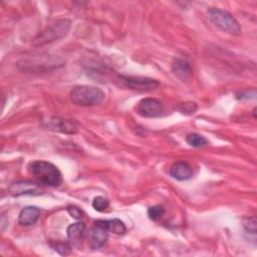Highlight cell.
<instances>
[{"instance_id":"obj_6","label":"cell","mask_w":257,"mask_h":257,"mask_svg":"<svg viewBox=\"0 0 257 257\" xmlns=\"http://www.w3.org/2000/svg\"><path fill=\"white\" fill-rule=\"evenodd\" d=\"M137 112L144 117H159L164 113L163 103L153 97H145L137 104Z\"/></svg>"},{"instance_id":"obj_13","label":"cell","mask_w":257,"mask_h":257,"mask_svg":"<svg viewBox=\"0 0 257 257\" xmlns=\"http://www.w3.org/2000/svg\"><path fill=\"white\" fill-rule=\"evenodd\" d=\"M84 232H85V225L82 222H76V223L70 224L66 229L67 238L69 242L73 245H77L82 241Z\"/></svg>"},{"instance_id":"obj_21","label":"cell","mask_w":257,"mask_h":257,"mask_svg":"<svg viewBox=\"0 0 257 257\" xmlns=\"http://www.w3.org/2000/svg\"><path fill=\"white\" fill-rule=\"evenodd\" d=\"M67 213L74 219H81L82 218V212L80 209H78L75 206H68L67 207Z\"/></svg>"},{"instance_id":"obj_11","label":"cell","mask_w":257,"mask_h":257,"mask_svg":"<svg viewBox=\"0 0 257 257\" xmlns=\"http://www.w3.org/2000/svg\"><path fill=\"white\" fill-rule=\"evenodd\" d=\"M172 70L177 77L186 81L192 76V67L190 63L183 58H176L172 62Z\"/></svg>"},{"instance_id":"obj_20","label":"cell","mask_w":257,"mask_h":257,"mask_svg":"<svg viewBox=\"0 0 257 257\" xmlns=\"http://www.w3.org/2000/svg\"><path fill=\"white\" fill-rule=\"evenodd\" d=\"M243 226L247 233H251L253 235L256 234V218L254 216L244 219Z\"/></svg>"},{"instance_id":"obj_3","label":"cell","mask_w":257,"mask_h":257,"mask_svg":"<svg viewBox=\"0 0 257 257\" xmlns=\"http://www.w3.org/2000/svg\"><path fill=\"white\" fill-rule=\"evenodd\" d=\"M207 13L212 23L221 30L233 35L241 34V27L239 22L228 11L216 7H211L208 9Z\"/></svg>"},{"instance_id":"obj_7","label":"cell","mask_w":257,"mask_h":257,"mask_svg":"<svg viewBox=\"0 0 257 257\" xmlns=\"http://www.w3.org/2000/svg\"><path fill=\"white\" fill-rule=\"evenodd\" d=\"M108 239V230L105 220H97L90 230V246L92 249L102 247Z\"/></svg>"},{"instance_id":"obj_5","label":"cell","mask_w":257,"mask_h":257,"mask_svg":"<svg viewBox=\"0 0 257 257\" xmlns=\"http://www.w3.org/2000/svg\"><path fill=\"white\" fill-rule=\"evenodd\" d=\"M118 81L122 86L133 90H138V91L154 90L160 84L159 81L154 78L143 77V76L118 75Z\"/></svg>"},{"instance_id":"obj_8","label":"cell","mask_w":257,"mask_h":257,"mask_svg":"<svg viewBox=\"0 0 257 257\" xmlns=\"http://www.w3.org/2000/svg\"><path fill=\"white\" fill-rule=\"evenodd\" d=\"M47 127L52 131H57L64 134H75L78 132V125L69 119H63L54 117L48 120Z\"/></svg>"},{"instance_id":"obj_12","label":"cell","mask_w":257,"mask_h":257,"mask_svg":"<svg viewBox=\"0 0 257 257\" xmlns=\"http://www.w3.org/2000/svg\"><path fill=\"white\" fill-rule=\"evenodd\" d=\"M9 191L14 196L31 195L39 192V187L37 184L31 182H16L11 184V186L9 187Z\"/></svg>"},{"instance_id":"obj_14","label":"cell","mask_w":257,"mask_h":257,"mask_svg":"<svg viewBox=\"0 0 257 257\" xmlns=\"http://www.w3.org/2000/svg\"><path fill=\"white\" fill-rule=\"evenodd\" d=\"M105 224L107 227L108 232H112L116 235H121L126 231L125 225L119 219H112V220H105Z\"/></svg>"},{"instance_id":"obj_19","label":"cell","mask_w":257,"mask_h":257,"mask_svg":"<svg viewBox=\"0 0 257 257\" xmlns=\"http://www.w3.org/2000/svg\"><path fill=\"white\" fill-rule=\"evenodd\" d=\"M52 247L55 251H57L60 255H66L70 251V244L63 241H56L54 244H52Z\"/></svg>"},{"instance_id":"obj_9","label":"cell","mask_w":257,"mask_h":257,"mask_svg":"<svg viewBox=\"0 0 257 257\" xmlns=\"http://www.w3.org/2000/svg\"><path fill=\"white\" fill-rule=\"evenodd\" d=\"M40 216V209L35 206H27L23 208L18 216V222L20 225L28 227L34 225Z\"/></svg>"},{"instance_id":"obj_4","label":"cell","mask_w":257,"mask_h":257,"mask_svg":"<svg viewBox=\"0 0 257 257\" xmlns=\"http://www.w3.org/2000/svg\"><path fill=\"white\" fill-rule=\"evenodd\" d=\"M69 28H70V20L68 19L56 20L54 23H52V25L48 26L42 32H40L32 40V44L34 46H42L44 44L60 39L67 34Z\"/></svg>"},{"instance_id":"obj_1","label":"cell","mask_w":257,"mask_h":257,"mask_svg":"<svg viewBox=\"0 0 257 257\" xmlns=\"http://www.w3.org/2000/svg\"><path fill=\"white\" fill-rule=\"evenodd\" d=\"M28 172L38 182L49 187H57L62 182V175L58 168L47 161H33L29 163Z\"/></svg>"},{"instance_id":"obj_18","label":"cell","mask_w":257,"mask_h":257,"mask_svg":"<svg viewBox=\"0 0 257 257\" xmlns=\"http://www.w3.org/2000/svg\"><path fill=\"white\" fill-rule=\"evenodd\" d=\"M164 215H165V208L161 205L153 206V207L149 208V210H148V216L153 221L160 220Z\"/></svg>"},{"instance_id":"obj_10","label":"cell","mask_w":257,"mask_h":257,"mask_svg":"<svg viewBox=\"0 0 257 257\" xmlns=\"http://www.w3.org/2000/svg\"><path fill=\"white\" fill-rule=\"evenodd\" d=\"M170 175L178 181H187L193 177V169L186 162H177L170 169Z\"/></svg>"},{"instance_id":"obj_16","label":"cell","mask_w":257,"mask_h":257,"mask_svg":"<svg viewBox=\"0 0 257 257\" xmlns=\"http://www.w3.org/2000/svg\"><path fill=\"white\" fill-rule=\"evenodd\" d=\"M198 106L196 102L193 101H186V102H181L176 106V109L179 110L183 114H193L196 112Z\"/></svg>"},{"instance_id":"obj_17","label":"cell","mask_w":257,"mask_h":257,"mask_svg":"<svg viewBox=\"0 0 257 257\" xmlns=\"http://www.w3.org/2000/svg\"><path fill=\"white\" fill-rule=\"evenodd\" d=\"M92 208L98 212H103L104 210H106L109 206V202L106 198L102 197V196H97L92 200Z\"/></svg>"},{"instance_id":"obj_15","label":"cell","mask_w":257,"mask_h":257,"mask_svg":"<svg viewBox=\"0 0 257 257\" xmlns=\"http://www.w3.org/2000/svg\"><path fill=\"white\" fill-rule=\"evenodd\" d=\"M186 142L191 147H194V148H202V147H204L208 144L207 140L203 136H201L199 134H196V133L189 134L186 137Z\"/></svg>"},{"instance_id":"obj_2","label":"cell","mask_w":257,"mask_h":257,"mask_svg":"<svg viewBox=\"0 0 257 257\" xmlns=\"http://www.w3.org/2000/svg\"><path fill=\"white\" fill-rule=\"evenodd\" d=\"M70 98L73 103L81 106L99 104L104 98V92L91 85H76L70 91Z\"/></svg>"}]
</instances>
